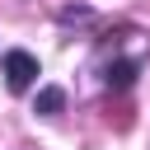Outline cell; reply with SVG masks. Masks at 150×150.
Instances as JSON below:
<instances>
[{
    "mask_svg": "<svg viewBox=\"0 0 150 150\" xmlns=\"http://www.w3.org/2000/svg\"><path fill=\"white\" fill-rule=\"evenodd\" d=\"M33 80H38V56L33 52H5V84L14 94H23Z\"/></svg>",
    "mask_w": 150,
    "mask_h": 150,
    "instance_id": "1",
    "label": "cell"
},
{
    "mask_svg": "<svg viewBox=\"0 0 150 150\" xmlns=\"http://www.w3.org/2000/svg\"><path fill=\"white\" fill-rule=\"evenodd\" d=\"M61 103H66V94H61V89H42V94H38V112H47V117H52V112H61Z\"/></svg>",
    "mask_w": 150,
    "mask_h": 150,
    "instance_id": "2",
    "label": "cell"
}]
</instances>
